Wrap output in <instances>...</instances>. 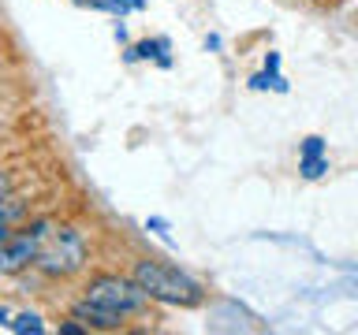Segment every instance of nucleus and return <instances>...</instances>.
<instances>
[{
	"label": "nucleus",
	"mask_w": 358,
	"mask_h": 335,
	"mask_svg": "<svg viewBox=\"0 0 358 335\" xmlns=\"http://www.w3.org/2000/svg\"><path fill=\"white\" fill-rule=\"evenodd\" d=\"M8 320H11V313H8L4 306H0V324H8Z\"/></svg>",
	"instance_id": "obj_15"
},
{
	"label": "nucleus",
	"mask_w": 358,
	"mask_h": 335,
	"mask_svg": "<svg viewBox=\"0 0 358 335\" xmlns=\"http://www.w3.org/2000/svg\"><path fill=\"white\" fill-rule=\"evenodd\" d=\"M299 172H302V179H321L324 172H329V156H324V153L299 156Z\"/></svg>",
	"instance_id": "obj_8"
},
{
	"label": "nucleus",
	"mask_w": 358,
	"mask_h": 335,
	"mask_svg": "<svg viewBox=\"0 0 358 335\" xmlns=\"http://www.w3.org/2000/svg\"><path fill=\"white\" fill-rule=\"evenodd\" d=\"M8 328L11 332H15V335H41L45 332V324H41V317H38V313H19V317L15 320H8Z\"/></svg>",
	"instance_id": "obj_9"
},
{
	"label": "nucleus",
	"mask_w": 358,
	"mask_h": 335,
	"mask_svg": "<svg viewBox=\"0 0 358 335\" xmlns=\"http://www.w3.org/2000/svg\"><path fill=\"white\" fill-rule=\"evenodd\" d=\"M8 194H11V175L4 172V168H0V201H4Z\"/></svg>",
	"instance_id": "obj_13"
},
{
	"label": "nucleus",
	"mask_w": 358,
	"mask_h": 335,
	"mask_svg": "<svg viewBox=\"0 0 358 335\" xmlns=\"http://www.w3.org/2000/svg\"><path fill=\"white\" fill-rule=\"evenodd\" d=\"M49 231H52L49 220H34L0 234V276H15L22 268L38 265V253L49 239Z\"/></svg>",
	"instance_id": "obj_3"
},
{
	"label": "nucleus",
	"mask_w": 358,
	"mask_h": 335,
	"mask_svg": "<svg viewBox=\"0 0 358 335\" xmlns=\"http://www.w3.org/2000/svg\"><path fill=\"white\" fill-rule=\"evenodd\" d=\"M265 71H280V56H276V52L265 56Z\"/></svg>",
	"instance_id": "obj_14"
},
{
	"label": "nucleus",
	"mask_w": 358,
	"mask_h": 335,
	"mask_svg": "<svg viewBox=\"0 0 358 335\" xmlns=\"http://www.w3.org/2000/svg\"><path fill=\"white\" fill-rule=\"evenodd\" d=\"M145 228H153L157 234H161V239H168V223H164L161 216H150V220H145Z\"/></svg>",
	"instance_id": "obj_12"
},
{
	"label": "nucleus",
	"mask_w": 358,
	"mask_h": 335,
	"mask_svg": "<svg viewBox=\"0 0 358 335\" xmlns=\"http://www.w3.org/2000/svg\"><path fill=\"white\" fill-rule=\"evenodd\" d=\"M38 268L52 279H67L86 268V239L75 228H52L38 253Z\"/></svg>",
	"instance_id": "obj_2"
},
{
	"label": "nucleus",
	"mask_w": 358,
	"mask_h": 335,
	"mask_svg": "<svg viewBox=\"0 0 358 335\" xmlns=\"http://www.w3.org/2000/svg\"><path fill=\"white\" fill-rule=\"evenodd\" d=\"M306 153H324V138H317V134L302 138V149H299V156H306Z\"/></svg>",
	"instance_id": "obj_11"
},
{
	"label": "nucleus",
	"mask_w": 358,
	"mask_h": 335,
	"mask_svg": "<svg viewBox=\"0 0 358 335\" xmlns=\"http://www.w3.org/2000/svg\"><path fill=\"white\" fill-rule=\"evenodd\" d=\"M71 317L83 320L86 332H90V328H94V332H116V328H123V313L105 309V306H97V302H90V298L75 302V306H71Z\"/></svg>",
	"instance_id": "obj_5"
},
{
	"label": "nucleus",
	"mask_w": 358,
	"mask_h": 335,
	"mask_svg": "<svg viewBox=\"0 0 358 335\" xmlns=\"http://www.w3.org/2000/svg\"><path fill=\"white\" fill-rule=\"evenodd\" d=\"M94 8H101V11H116V15H127V11H142L145 0H94Z\"/></svg>",
	"instance_id": "obj_10"
},
{
	"label": "nucleus",
	"mask_w": 358,
	"mask_h": 335,
	"mask_svg": "<svg viewBox=\"0 0 358 335\" xmlns=\"http://www.w3.org/2000/svg\"><path fill=\"white\" fill-rule=\"evenodd\" d=\"M168 38H153V41H138L134 49L127 52V60L134 64V60H161V67H168L172 60H168Z\"/></svg>",
	"instance_id": "obj_6"
},
{
	"label": "nucleus",
	"mask_w": 358,
	"mask_h": 335,
	"mask_svg": "<svg viewBox=\"0 0 358 335\" xmlns=\"http://www.w3.org/2000/svg\"><path fill=\"white\" fill-rule=\"evenodd\" d=\"M22 216H27V201L15 198V194H8L4 201H0V234L11 231V228H15V223H19Z\"/></svg>",
	"instance_id": "obj_7"
},
{
	"label": "nucleus",
	"mask_w": 358,
	"mask_h": 335,
	"mask_svg": "<svg viewBox=\"0 0 358 335\" xmlns=\"http://www.w3.org/2000/svg\"><path fill=\"white\" fill-rule=\"evenodd\" d=\"M90 302H97V306L105 309H116L123 317H131V313H142L150 295L138 287V279H127V276H116V272H101V276H90V283L83 287Z\"/></svg>",
	"instance_id": "obj_4"
},
{
	"label": "nucleus",
	"mask_w": 358,
	"mask_h": 335,
	"mask_svg": "<svg viewBox=\"0 0 358 335\" xmlns=\"http://www.w3.org/2000/svg\"><path fill=\"white\" fill-rule=\"evenodd\" d=\"M134 279H138V287L145 290L150 298L164 302V306H198L201 302V287L190 279L187 272H179L176 265H164V261H153V257H145V261H134Z\"/></svg>",
	"instance_id": "obj_1"
}]
</instances>
